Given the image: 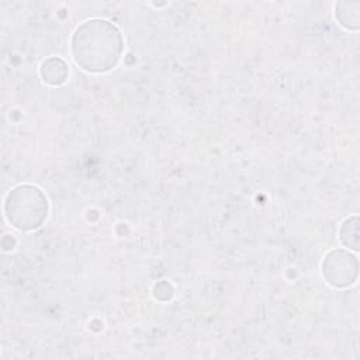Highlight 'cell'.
<instances>
[{"instance_id": "cell-1", "label": "cell", "mask_w": 360, "mask_h": 360, "mask_svg": "<svg viewBox=\"0 0 360 360\" xmlns=\"http://www.w3.org/2000/svg\"><path fill=\"white\" fill-rule=\"evenodd\" d=\"M70 49L75 62L83 70L104 73L118 63L124 51V39L112 22L91 18L75 30Z\"/></svg>"}, {"instance_id": "cell-2", "label": "cell", "mask_w": 360, "mask_h": 360, "mask_svg": "<svg viewBox=\"0 0 360 360\" xmlns=\"http://www.w3.org/2000/svg\"><path fill=\"white\" fill-rule=\"evenodd\" d=\"M4 215L20 231L37 229L48 217V200L38 187L20 184L7 194Z\"/></svg>"}, {"instance_id": "cell-3", "label": "cell", "mask_w": 360, "mask_h": 360, "mask_svg": "<svg viewBox=\"0 0 360 360\" xmlns=\"http://www.w3.org/2000/svg\"><path fill=\"white\" fill-rule=\"evenodd\" d=\"M359 263L356 256L343 249L330 250L322 262V274L328 284L343 288L352 285L357 278Z\"/></svg>"}, {"instance_id": "cell-4", "label": "cell", "mask_w": 360, "mask_h": 360, "mask_svg": "<svg viewBox=\"0 0 360 360\" xmlns=\"http://www.w3.org/2000/svg\"><path fill=\"white\" fill-rule=\"evenodd\" d=\"M39 75L42 80L51 86H59L66 82L69 76V68L60 58H48L41 63Z\"/></svg>"}, {"instance_id": "cell-5", "label": "cell", "mask_w": 360, "mask_h": 360, "mask_svg": "<svg viewBox=\"0 0 360 360\" xmlns=\"http://www.w3.org/2000/svg\"><path fill=\"white\" fill-rule=\"evenodd\" d=\"M342 243L353 250H359V218H347L340 228Z\"/></svg>"}, {"instance_id": "cell-6", "label": "cell", "mask_w": 360, "mask_h": 360, "mask_svg": "<svg viewBox=\"0 0 360 360\" xmlns=\"http://www.w3.org/2000/svg\"><path fill=\"white\" fill-rule=\"evenodd\" d=\"M336 18L339 20V22L350 30H357L359 27V11L354 10L350 14L343 8L342 3L336 4Z\"/></svg>"}, {"instance_id": "cell-7", "label": "cell", "mask_w": 360, "mask_h": 360, "mask_svg": "<svg viewBox=\"0 0 360 360\" xmlns=\"http://www.w3.org/2000/svg\"><path fill=\"white\" fill-rule=\"evenodd\" d=\"M163 292H169V294H173V288H172V285L167 283L166 284V287H165V290H160V287L156 284L155 287H153V294H155V297L159 300V297H160V294H163Z\"/></svg>"}]
</instances>
